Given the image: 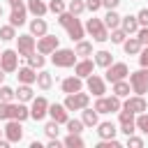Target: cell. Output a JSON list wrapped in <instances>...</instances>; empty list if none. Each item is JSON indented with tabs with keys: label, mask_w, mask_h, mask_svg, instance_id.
Returning <instances> with one entry per match:
<instances>
[{
	"label": "cell",
	"mask_w": 148,
	"mask_h": 148,
	"mask_svg": "<svg viewBox=\"0 0 148 148\" xmlns=\"http://www.w3.org/2000/svg\"><path fill=\"white\" fill-rule=\"evenodd\" d=\"M58 23L67 30L69 39H74V42L83 39V25H81V21H79L72 12H62V14H58Z\"/></svg>",
	"instance_id": "6da1fadb"
},
{
	"label": "cell",
	"mask_w": 148,
	"mask_h": 148,
	"mask_svg": "<svg viewBox=\"0 0 148 148\" xmlns=\"http://www.w3.org/2000/svg\"><path fill=\"white\" fill-rule=\"evenodd\" d=\"M97 113H116V111H120L123 109V104H120V97L118 95H111V97H97V102H95V106H92Z\"/></svg>",
	"instance_id": "7a4b0ae2"
},
{
	"label": "cell",
	"mask_w": 148,
	"mask_h": 148,
	"mask_svg": "<svg viewBox=\"0 0 148 148\" xmlns=\"http://www.w3.org/2000/svg\"><path fill=\"white\" fill-rule=\"evenodd\" d=\"M86 30L90 32V37H92L95 42H106V39H109V28L104 25L102 18H88Z\"/></svg>",
	"instance_id": "3957f363"
},
{
	"label": "cell",
	"mask_w": 148,
	"mask_h": 148,
	"mask_svg": "<svg viewBox=\"0 0 148 148\" xmlns=\"http://www.w3.org/2000/svg\"><path fill=\"white\" fill-rule=\"evenodd\" d=\"M51 60H53L56 67H72V65H76V51H72V49H56Z\"/></svg>",
	"instance_id": "277c9868"
},
{
	"label": "cell",
	"mask_w": 148,
	"mask_h": 148,
	"mask_svg": "<svg viewBox=\"0 0 148 148\" xmlns=\"http://www.w3.org/2000/svg\"><path fill=\"white\" fill-rule=\"evenodd\" d=\"M88 102H90V97H88V92H69L67 97H65V106H67V111H83L86 106H88Z\"/></svg>",
	"instance_id": "5b68a950"
},
{
	"label": "cell",
	"mask_w": 148,
	"mask_h": 148,
	"mask_svg": "<svg viewBox=\"0 0 148 148\" xmlns=\"http://www.w3.org/2000/svg\"><path fill=\"white\" fill-rule=\"evenodd\" d=\"M130 86H132V92L143 95V92L148 90V69L132 72V74H130Z\"/></svg>",
	"instance_id": "8992f818"
},
{
	"label": "cell",
	"mask_w": 148,
	"mask_h": 148,
	"mask_svg": "<svg viewBox=\"0 0 148 148\" xmlns=\"http://www.w3.org/2000/svg\"><path fill=\"white\" fill-rule=\"evenodd\" d=\"M12 5V14H9V23L16 28V25H23L25 23V12H28V5H23V0H9Z\"/></svg>",
	"instance_id": "52a82bcc"
},
{
	"label": "cell",
	"mask_w": 148,
	"mask_h": 148,
	"mask_svg": "<svg viewBox=\"0 0 148 148\" xmlns=\"http://www.w3.org/2000/svg\"><path fill=\"white\" fill-rule=\"evenodd\" d=\"M0 67L9 74V72H16L18 69V51H14V49H7V51H2L0 53Z\"/></svg>",
	"instance_id": "ba28073f"
},
{
	"label": "cell",
	"mask_w": 148,
	"mask_h": 148,
	"mask_svg": "<svg viewBox=\"0 0 148 148\" xmlns=\"http://www.w3.org/2000/svg\"><path fill=\"white\" fill-rule=\"evenodd\" d=\"M127 74H130V67H127L125 62H111V65L106 67V81H111V83L123 81Z\"/></svg>",
	"instance_id": "9c48e42d"
},
{
	"label": "cell",
	"mask_w": 148,
	"mask_h": 148,
	"mask_svg": "<svg viewBox=\"0 0 148 148\" xmlns=\"http://www.w3.org/2000/svg\"><path fill=\"white\" fill-rule=\"evenodd\" d=\"M16 39H18V56L28 58V56H32V53H35V49H37L35 35H18Z\"/></svg>",
	"instance_id": "30bf717a"
},
{
	"label": "cell",
	"mask_w": 148,
	"mask_h": 148,
	"mask_svg": "<svg viewBox=\"0 0 148 148\" xmlns=\"http://www.w3.org/2000/svg\"><path fill=\"white\" fill-rule=\"evenodd\" d=\"M5 136H7L12 143H18V141L23 139V127H21V120L9 118V120H7V125H5Z\"/></svg>",
	"instance_id": "8fae6325"
},
{
	"label": "cell",
	"mask_w": 148,
	"mask_h": 148,
	"mask_svg": "<svg viewBox=\"0 0 148 148\" xmlns=\"http://www.w3.org/2000/svg\"><path fill=\"white\" fill-rule=\"evenodd\" d=\"M56 49H58V37H56V35H42V37L37 39V51H39V53L49 56V53H53Z\"/></svg>",
	"instance_id": "7c38bea8"
},
{
	"label": "cell",
	"mask_w": 148,
	"mask_h": 148,
	"mask_svg": "<svg viewBox=\"0 0 148 148\" xmlns=\"http://www.w3.org/2000/svg\"><path fill=\"white\" fill-rule=\"evenodd\" d=\"M46 113H49V102H46V97H32L30 118H35V120H42Z\"/></svg>",
	"instance_id": "4fadbf2b"
},
{
	"label": "cell",
	"mask_w": 148,
	"mask_h": 148,
	"mask_svg": "<svg viewBox=\"0 0 148 148\" xmlns=\"http://www.w3.org/2000/svg\"><path fill=\"white\" fill-rule=\"evenodd\" d=\"M123 109H127V111H132L136 116V113H143L148 109V104H146L143 95H134V97H127V102L123 104Z\"/></svg>",
	"instance_id": "5bb4252c"
},
{
	"label": "cell",
	"mask_w": 148,
	"mask_h": 148,
	"mask_svg": "<svg viewBox=\"0 0 148 148\" xmlns=\"http://www.w3.org/2000/svg\"><path fill=\"white\" fill-rule=\"evenodd\" d=\"M86 86H88V90H90V92H92L95 97H102V95L106 92L104 79H99L97 74H90V76H88V83H86Z\"/></svg>",
	"instance_id": "9a60e30c"
},
{
	"label": "cell",
	"mask_w": 148,
	"mask_h": 148,
	"mask_svg": "<svg viewBox=\"0 0 148 148\" xmlns=\"http://www.w3.org/2000/svg\"><path fill=\"white\" fill-rule=\"evenodd\" d=\"M49 116H51V120H56V123H60V125L69 120L65 104H49Z\"/></svg>",
	"instance_id": "2e32d148"
},
{
	"label": "cell",
	"mask_w": 148,
	"mask_h": 148,
	"mask_svg": "<svg viewBox=\"0 0 148 148\" xmlns=\"http://www.w3.org/2000/svg\"><path fill=\"white\" fill-rule=\"evenodd\" d=\"M92 69H95V62L88 60V58H83V60H79V62L74 65V74L81 76V79H88V76L92 74Z\"/></svg>",
	"instance_id": "e0dca14e"
},
{
	"label": "cell",
	"mask_w": 148,
	"mask_h": 148,
	"mask_svg": "<svg viewBox=\"0 0 148 148\" xmlns=\"http://www.w3.org/2000/svg\"><path fill=\"white\" fill-rule=\"evenodd\" d=\"M9 118L23 123L25 118H30V109H28L23 102H18V104H9Z\"/></svg>",
	"instance_id": "ac0fdd59"
},
{
	"label": "cell",
	"mask_w": 148,
	"mask_h": 148,
	"mask_svg": "<svg viewBox=\"0 0 148 148\" xmlns=\"http://www.w3.org/2000/svg\"><path fill=\"white\" fill-rule=\"evenodd\" d=\"M16 72H18V74H16L18 83H37V69H32L30 65H28V67H18Z\"/></svg>",
	"instance_id": "d6986e66"
},
{
	"label": "cell",
	"mask_w": 148,
	"mask_h": 148,
	"mask_svg": "<svg viewBox=\"0 0 148 148\" xmlns=\"http://www.w3.org/2000/svg\"><path fill=\"white\" fill-rule=\"evenodd\" d=\"M60 88H62V92H79L81 88H83V83H81V76H69V79H62V83H60Z\"/></svg>",
	"instance_id": "ffe728a7"
},
{
	"label": "cell",
	"mask_w": 148,
	"mask_h": 148,
	"mask_svg": "<svg viewBox=\"0 0 148 148\" xmlns=\"http://www.w3.org/2000/svg\"><path fill=\"white\" fill-rule=\"evenodd\" d=\"M116 125L111 123V120H104V123H97V134H99V139H113L116 136Z\"/></svg>",
	"instance_id": "44dd1931"
},
{
	"label": "cell",
	"mask_w": 148,
	"mask_h": 148,
	"mask_svg": "<svg viewBox=\"0 0 148 148\" xmlns=\"http://www.w3.org/2000/svg\"><path fill=\"white\" fill-rule=\"evenodd\" d=\"M120 28L127 32V35H134L139 30V18L136 16H123L120 18Z\"/></svg>",
	"instance_id": "7402d4cb"
},
{
	"label": "cell",
	"mask_w": 148,
	"mask_h": 148,
	"mask_svg": "<svg viewBox=\"0 0 148 148\" xmlns=\"http://www.w3.org/2000/svg\"><path fill=\"white\" fill-rule=\"evenodd\" d=\"M46 30H49V25H46V21H44L42 16H37V18L30 21V32H32V35L42 37V35H46Z\"/></svg>",
	"instance_id": "603a6c76"
},
{
	"label": "cell",
	"mask_w": 148,
	"mask_h": 148,
	"mask_svg": "<svg viewBox=\"0 0 148 148\" xmlns=\"http://www.w3.org/2000/svg\"><path fill=\"white\" fill-rule=\"evenodd\" d=\"M141 42H139V37H130V39H125L123 42V49H125V53L127 56H136L139 51H141Z\"/></svg>",
	"instance_id": "cb8c5ba5"
},
{
	"label": "cell",
	"mask_w": 148,
	"mask_h": 148,
	"mask_svg": "<svg viewBox=\"0 0 148 148\" xmlns=\"http://www.w3.org/2000/svg\"><path fill=\"white\" fill-rule=\"evenodd\" d=\"M28 12L35 16H44L49 12V5H44V0H28Z\"/></svg>",
	"instance_id": "d4e9b609"
},
{
	"label": "cell",
	"mask_w": 148,
	"mask_h": 148,
	"mask_svg": "<svg viewBox=\"0 0 148 148\" xmlns=\"http://www.w3.org/2000/svg\"><path fill=\"white\" fill-rule=\"evenodd\" d=\"M120 18H123V16H118V14H116V9H109V12H106V16H104V25H106L109 30L120 28Z\"/></svg>",
	"instance_id": "484cf974"
},
{
	"label": "cell",
	"mask_w": 148,
	"mask_h": 148,
	"mask_svg": "<svg viewBox=\"0 0 148 148\" xmlns=\"http://www.w3.org/2000/svg\"><path fill=\"white\" fill-rule=\"evenodd\" d=\"M16 99H18V102H30V99H32V88H30V83H21V86H18Z\"/></svg>",
	"instance_id": "4316f807"
},
{
	"label": "cell",
	"mask_w": 148,
	"mask_h": 148,
	"mask_svg": "<svg viewBox=\"0 0 148 148\" xmlns=\"http://www.w3.org/2000/svg\"><path fill=\"white\" fill-rule=\"evenodd\" d=\"M81 120H83L86 127H95V125L99 123V120H97V111H95V109H88V106L83 109V118H81Z\"/></svg>",
	"instance_id": "83f0119b"
},
{
	"label": "cell",
	"mask_w": 148,
	"mask_h": 148,
	"mask_svg": "<svg viewBox=\"0 0 148 148\" xmlns=\"http://www.w3.org/2000/svg\"><path fill=\"white\" fill-rule=\"evenodd\" d=\"M113 62V56L109 53V51H97L95 53V65H99V67H109Z\"/></svg>",
	"instance_id": "f1b7e54d"
},
{
	"label": "cell",
	"mask_w": 148,
	"mask_h": 148,
	"mask_svg": "<svg viewBox=\"0 0 148 148\" xmlns=\"http://www.w3.org/2000/svg\"><path fill=\"white\" fill-rule=\"evenodd\" d=\"M37 86H39L42 90H49V88L53 86V76H51L49 72H44V69H42V72L37 74Z\"/></svg>",
	"instance_id": "f546056e"
},
{
	"label": "cell",
	"mask_w": 148,
	"mask_h": 148,
	"mask_svg": "<svg viewBox=\"0 0 148 148\" xmlns=\"http://www.w3.org/2000/svg\"><path fill=\"white\" fill-rule=\"evenodd\" d=\"M74 51H76V56L86 58V56H90V53H92V44H90V42H83V39H79V42H76V49H74Z\"/></svg>",
	"instance_id": "4dcf8cb0"
},
{
	"label": "cell",
	"mask_w": 148,
	"mask_h": 148,
	"mask_svg": "<svg viewBox=\"0 0 148 148\" xmlns=\"http://www.w3.org/2000/svg\"><path fill=\"white\" fill-rule=\"evenodd\" d=\"M130 88H132V86L125 83V79H123V81H116V83H113V95H118V97H127V95H130Z\"/></svg>",
	"instance_id": "1f68e13d"
},
{
	"label": "cell",
	"mask_w": 148,
	"mask_h": 148,
	"mask_svg": "<svg viewBox=\"0 0 148 148\" xmlns=\"http://www.w3.org/2000/svg\"><path fill=\"white\" fill-rule=\"evenodd\" d=\"M0 39L2 42H9V39H16V28L9 23V25H2L0 28Z\"/></svg>",
	"instance_id": "d6a6232c"
},
{
	"label": "cell",
	"mask_w": 148,
	"mask_h": 148,
	"mask_svg": "<svg viewBox=\"0 0 148 148\" xmlns=\"http://www.w3.org/2000/svg\"><path fill=\"white\" fill-rule=\"evenodd\" d=\"M44 62H46V60H44V53H39V56H37V53L28 56V65H30L32 69H42V67H44Z\"/></svg>",
	"instance_id": "836d02e7"
},
{
	"label": "cell",
	"mask_w": 148,
	"mask_h": 148,
	"mask_svg": "<svg viewBox=\"0 0 148 148\" xmlns=\"http://www.w3.org/2000/svg\"><path fill=\"white\" fill-rule=\"evenodd\" d=\"M62 143H65L67 148H83V139H81L79 134H72V132H69V136H67Z\"/></svg>",
	"instance_id": "e575fe53"
},
{
	"label": "cell",
	"mask_w": 148,
	"mask_h": 148,
	"mask_svg": "<svg viewBox=\"0 0 148 148\" xmlns=\"http://www.w3.org/2000/svg\"><path fill=\"white\" fill-rule=\"evenodd\" d=\"M125 37H127V32H125L123 28H113V30H111V37H109V39H111L113 44H123V42H125Z\"/></svg>",
	"instance_id": "d590c367"
},
{
	"label": "cell",
	"mask_w": 148,
	"mask_h": 148,
	"mask_svg": "<svg viewBox=\"0 0 148 148\" xmlns=\"http://www.w3.org/2000/svg\"><path fill=\"white\" fill-rule=\"evenodd\" d=\"M83 9H86V2H83V0H69V7H67V12H72L74 16H79Z\"/></svg>",
	"instance_id": "8d00e7d4"
},
{
	"label": "cell",
	"mask_w": 148,
	"mask_h": 148,
	"mask_svg": "<svg viewBox=\"0 0 148 148\" xmlns=\"http://www.w3.org/2000/svg\"><path fill=\"white\" fill-rule=\"evenodd\" d=\"M16 97V90L14 88H9V86H2L0 88V102H12Z\"/></svg>",
	"instance_id": "74e56055"
},
{
	"label": "cell",
	"mask_w": 148,
	"mask_h": 148,
	"mask_svg": "<svg viewBox=\"0 0 148 148\" xmlns=\"http://www.w3.org/2000/svg\"><path fill=\"white\" fill-rule=\"evenodd\" d=\"M136 130L148 134V113H136Z\"/></svg>",
	"instance_id": "f35d334b"
},
{
	"label": "cell",
	"mask_w": 148,
	"mask_h": 148,
	"mask_svg": "<svg viewBox=\"0 0 148 148\" xmlns=\"http://www.w3.org/2000/svg\"><path fill=\"white\" fill-rule=\"evenodd\" d=\"M65 125H67V130H69L72 134H81V132H83V120H67Z\"/></svg>",
	"instance_id": "ab89813d"
},
{
	"label": "cell",
	"mask_w": 148,
	"mask_h": 148,
	"mask_svg": "<svg viewBox=\"0 0 148 148\" xmlns=\"http://www.w3.org/2000/svg\"><path fill=\"white\" fill-rule=\"evenodd\" d=\"M58 125H60V123H56V120L46 123V125H44V132H46V136L56 139V136H58V132H60V130H58Z\"/></svg>",
	"instance_id": "60d3db41"
},
{
	"label": "cell",
	"mask_w": 148,
	"mask_h": 148,
	"mask_svg": "<svg viewBox=\"0 0 148 148\" xmlns=\"http://www.w3.org/2000/svg\"><path fill=\"white\" fill-rule=\"evenodd\" d=\"M49 12L62 14V12H65V2H62V0H51V2H49Z\"/></svg>",
	"instance_id": "b9f144b4"
},
{
	"label": "cell",
	"mask_w": 148,
	"mask_h": 148,
	"mask_svg": "<svg viewBox=\"0 0 148 148\" xmlns=\"http://www.w3.org/2000/svg\"><path fill=\"white\" fill-rule=\"evenodd\" d=\"M118 132H123L125 136H130V134H134L136 132V123H125V125H120V130Z\"/></svg>",
	"instance_id": "7bdbcfd3"
},
{
	"label": "cell",
	"mask_w": 148,
	"mask_h": 148,
	"mask_svg": "<svg viewBox=\"0 0 148 148\" xmlns=\"http://www.w3.org/2000/svg\"><path fill=\"white\" fill-rule=\"evenodd\" d=\"M127 146H130V148H143V139L130 134V136H127Z\"/></svg>",
	"instance_id": "ee69618b"
},
{
	"label": "cell",
	"mask_w": 148,
	"mask_h": 148,
	"mask_svg": "<svg viewBox=\"0 0 148 148\" xmlns=\"http://www.w3.org/2000/svg\"><path fill=\"white\" fill-rule=\"evenodd\" d=\"M97 148H120V143H118L116 139H102V141L97 143Z\"/></svg>",
	"instance_id": "f6af8a7d"
},
{
	"label": "cell",
	"mask_w": 148,
	"mask_h": 148,
	"mask_svg": "<svg viewBox=\"0 0 148 148\" xmlns=\"http://www.w3.org/2000/svg\"><path fill=\"white\" fill-rule=\"evenodd\" d=\"M9 104L12 102H0V120H9Z\"/></svg>",
	"instance_id": "bcb514c9"
},
{
	"label": "cell",
	"mask_w": 148,
	"mask_h": 148,
	"mask_svg": "<svg viewBox=\"0 0 148 148\" xmlns=\"http://www.w3.org/2000/svg\"><path fill=\"white\" fill-rule=\"evenodd\" d=\"M136 37H139V42H141V44H148V25L139 28V30H136Z\"/></svg>",
	"instance_id": "7dc6e473"
},
{
	"label": "cell",
	"mask_w": 148,
	"mask_h": 148,
	"mask_svg": "<svg viewBox=\"0 0 148 148\" xmlns=\"http://www.w3.org/2000/svg\"><path fill=\"white\" fill-rule=\"evenodd\" d=\"M102 7V0H86V9H90V12H97Z\"/></svg>",
	"instance_id": "c3c4849f"
},
{
	"label": "cell",
	"mask_w": 148,
	"mask_h": 148,
	"mask_svg": "<svg viewBox=\"0 0 148 148\" xmlns=\"http://www.w3.org/2000/svg\"><path fill=\"white\" fill-rule=\"evenodd\" d=\"M139 62H141V67H148V46L139 51Z\"/></svg>",
	"instance_id": "681fc988"
},
{
	"label": "cell",
	"mask_w": 148,
	"mask_h": 148,
	"mask_svg": "<svg viewBox=\"0 0 148 148\" xmlns=\"http://www.w3.org/2000/svg\"><path fill=\"white\" fill-rule=\"evenodd\" d=\"M136 18H139V25H148V9H141L136 14Z\"/></svg>",
	"instance_id": "f907efd6"
},
{
	"label": "cell",
	"mask_w": 148,
	"mask_h": 148,
	"mask_svg": "<svg viewBox=\"0 0 148 148\" xmlns=\"http://www.w3.org/2000/svg\"><path fill=\"white\" fill-rule=\"evenodd\" d=\"M120 5V0H102V7H106V9H116Z\"/></svg>",
	"instance_id": "816d5d0a"
},
{
	"label": "cell",
	"mask_w": 148,
	"mask_h": 148,
	"mask_svg": "<svg viewBox=\"0 0 148 148\" xmlns=\"http://www.w3.org/2000/svg\"><path fill=\"white\" fill-rule=\"evenodd\" d=\"M49 148H60V141H58V136H56V139H51V141H49Z\"/></svg>",
	"instance_id": "f5cc1de1"
},
{
	"label": "cell",
	"mask_w": 148,
	"mask_h": 148,
	"mask_svg": "<svg viewBox=\"0 0 148 148\" xmlns=\"http://www.w3.org/2000/svg\"><path fill=\"white\" fill-rule=\"evenodd\" d=\"M5 74H7V72H5V69H2V67H0V83H2V81H5Z\"/></svg>",
	"instance_id": "db71d44e"
},
{
	"label": "cell",
	"mask_w": 148,
	"mask_h": 148,
	"mask_svg": "<svg viewBox=\"0 0 148 148\" xmlns=\"http://www.w3.org/2000/svg\"><path fill=\"white\" fill-rule=\"evenodd\" d=\"M2 132H5V130H0V134H2Z\"/></svg>",
	"instance_id": "11a10c76"
},
{
	"label": "cell",
	"mask_w": 148,
	"mask_h": 148,
	"mask_svg": "<svg viewBox=\"0 0 148 148\" xmlns=\"http://www.w3.org/2000/svg\"><path fill=\"white\" fill-rule=\"evenodd\" d=\"M0 14H2V7H0Z\"/></svg>",
	"instance_id": "9f6ffc18"
},
{
	"label": "cell",
	"mask_w": 148,
	"mask_h": 148,
	"mask_svg": "<svg viewBox=\"0 0 148 148\" xmlns=\"http://www.w3.org/2000/svg\"><path fill=\"white\" fill-rule=\"evenodd\" d=\"M0 53H2V51H0Z\"/></svg>",
	"instance_id": "6f0895ef"
},
{
	"label": "cell",
	"mask_w": 148,
	"mask_h": 148,
	"mask_svg": "<svg viewBox=\"0 0 148 148\" xmlns=\"http://www.w3.org/2000/svg\"><path fill=\"white\" fill-rule=\"evenodd\" d=\"M146 46H148V44H146Z\"/></svg>",
	"instance_id": "680465c9"
}]
</instances>
